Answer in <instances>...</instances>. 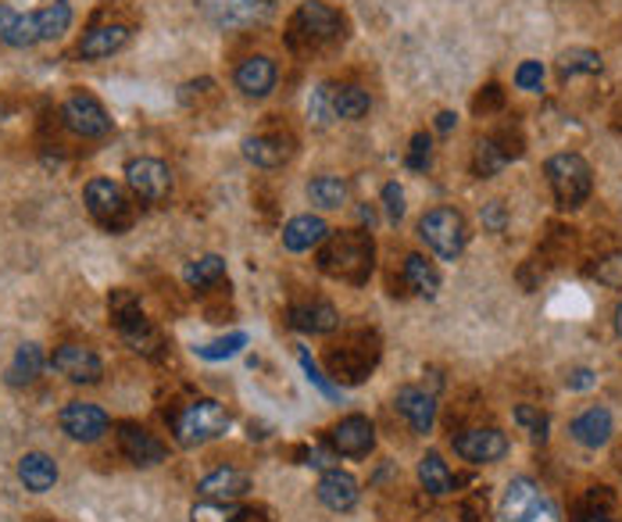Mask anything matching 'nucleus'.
I'll return each instance as SVG.
<instances>
[{
  "label": "nucleus",
  "instance_id": "obj_1",
  "mask_svg": "<svg viewBox=\"0 0 622 522\" xmlns=\"http://www.w3.org/2000/svg\"><path fill=\"white\" fill-rule=\"evenodd\" d=\"M376 265V244L372 233L365 229H347V233H329L319 251V269L326 276L340 279V283H369Z\"/></svg>",
  "mask_w": 622,
  "mask_h": 522
},
{
  "label": "nucleus",
  "instance_id": "obj_2",
  "mask_svg": "<svg viewBox=\"0 0 622 522\" xmlns=\"http://www.w3.org/2000/svg\"><path fill=\"white\" fill-rule=\"evenodd\" d=\"M72 26V8L65 0H54L40 11H15L11 4H0V43L8 47H36L47 40H58L61 33H68Z\"/></svg>",
  "mask_w": 622,
  "mask_h": 522
},
{
  "label": "nucleus",
  "instance_id": "obj_3",
  "mask_svg": "<svg viewBox=\"0 0 622 522\" xmlns=\"http://www.w3.org/2000/svg\"><path fill=\"white\" fill-rule=\"evenodd\" d=\"M344 29L347 22L337 8H329L326 0H304L294 11V18H290L287 43L297 54H319L344 40Z\"/></svg>",
  "mask_w": 622,
  "mask_h": 522
},
{
  "label": "nucleus",
  "instance_id": "obj_4",
  "mask_svg": "<svg viewBox=\"0 0 622 522\" xmlns=\"http://www.w3.org/2000/svg\"><path fill=\"white\" fill-rule=\"evenodd\" d=\"M380 361V336L372 330H355L347 333L340 344L326 351V366H329V380L337 386H355L369 380V372Z\"/></svg>",
  "mask_w": 622,
  "mask_h": 522
},
{
  "label": "nucleus",
  "instance_id": "obj_5",
  "mask_svg": "<svg viewBox=\"0 0 622 522\" xmlns=\"http://www.w3.org/2000/svg\"><path fill=\"white\" fill-rule=\"evenodd\" d=\"M107 315H112L118 336L126 340V344L137 351V355L157 358L162 336H157L154 322L148 319V315H143V305H140L137 290H126V287L112 290V294H107Z\"/></svg>",
  "mask_w": 622,
  "mask_h": 522
},
{
  "label": "nucleus",
  "instance_id": "obj_6",
  "mask_svg": "<svg viewBox=\"0 0 622 522\" xmlns=\"http://www.w3.org/2000/svg\"><path fill=\"white\" fill-rule=\"evenodd\" d=\"M544 173H547V183H551V193L562 212H576L591 201L594 173L580 154H555Z\"/></svg>",
  "mask_w": 622,
  "mask_h": 522
},
{
  "label": "nucleus",
  "instance_id": "obj_7",
  "mask_svg": "<svg viewBox=\"0 0 622 522\" xmlns=\"http://www.w3.org/2000/svg\"><path fill=\"white\" fill-rule=\"evenodd\" d=\"M229 430V411L212 397H198L173 416V433L182 447H201Z\"/></svg>",
  "mask_w": 622,
  "mask_h": 522
},
{
  "label": "nucleus",
  "instance_id": "obj_8",
  "mask_svg": "<svg viewBox=\"0 0 622 522\" xmlns=\"http://www.w3.org/2000/svg\"><path fill=\"white\" fill-rule=\"evenodd\" d=\"M82 201H87V212L93 215V222L104 226L107 233H126L132 226V204L126 198V190L112 183V179L104 176L90 179L87 190H82Z\"/></svg>",
  "mask_w": 622,
  "mask_h": 522
},
{
  "label": "nucleus",
  "instance_id": "obj_9",
  "mask_svg": "<svg viewBox=\"0 0 622 522\" xmlns=\"http://www.w3.org/2000/svg\"><path fill=\"white\" fill-rule=\"evenodd\" d=\"M419 237L426 240L436 258L455 262L469 244V226L455 208H433L419 218Z\"/></svg>",
  "mask_w": 622,
  "mask_h": 522
},
{
  "label": "nucleus",
  "instance_id": "obj_10",
  "mask_svg": "<svg viewBox=\"0 0 622 522\" xmlns=\"http://www.w3.org/2000/svg\"><path fill=\"white\" fill-rule=\"evenodd\" d=\"M502 519L505 522H562L558 505L547 497L530 476L511 480L502 497Z\"/></svg>",
  "mask_w": 622,
  "mask_h": 522
},
{
  "label": "nucleus",
  "instance_id": "obj_11",
  "mask_svg": "<svg viewBox=\"0 0 622 522\" xmlns=\"http://www.w3.org/2000/svg\"><path fill=\"white\" fill-rule=\"evenodd\" d=\"M61 123H65L76 137L82 140H101L112 132V118H107L104 104L97 101L93 93H72L65 104H61Z\"/></svg>",
  "mask_w": 622,
  "mask_h": 522
},
{
  "label": "nucleus",
  "instance_id": "obj_12",
  "mask_svg": "<svg viewBox=\"0 0 622 522\" xmlns=\"http://www.w3.org/2000/svg\"><path fill=\"white\" fill-rule=\"evenodd\" d=\"M204 18L218 29H247L272 15L276 0H198Z\"/></svg>",
  "mask_w": 622,
  "mask_h": 522
},
{
  "label": "nucleus",
  "instance_id": "obj_13",
  "mask_svg": "<svg viewBox=\"0 0 622 522\" xmlns=\"http://www.w3.org/2000/svg\"><path fill=\"white\" fill-rule=\"evenodd\" d=\"M126 183L140 201L162 204L168 201V193H173V173H168V165L157 162V157H132L126 165Z\"/></svg>",
  "mask_w": 622,
  "mask_h": 522
},
{
  "label": "nucleus",
  "instance_id": "obj_14",
  "mask_svg": "<svg viewBox=\"0 0 622 522\" xmlns=\"http://www.w3.org/2000/svg\"><path fill=\"white\" fill-rule=\"evenodd\" d=\"M51 369L58 375H65L68 383H79V386H93L104 380V361L97 351L82 347V344H61L51 358Z\"/></svg>",
  "mask_w": 622,
  "mask_h": 522
},
{
  "label": "nucleus",
  "instance_id": "obj_15",
  "mask_svg": "<svg viewBox=\"0 0 622 522\" xmlns=\"http://www.w3.org/2000/svg\"><path fill=\"white\" fill-rule=\"evenodd\" d=\"M58 426H61V433H65V436H72V441L93 444V441H101V436L107 433L112 419H107L104 408L87 405V400H68V405L61 408V416H58Z\"/></svg>",
  "mask_w": 622,
  "mask_h": 522
},
{
  "label": "nucleus",
  "instance_id": "obj_16",
  "mask_svg": "<svg viewBox=\"0 0 622 522\" xmlns=\"http://www.w3.org/2000/svg\"><path fill=\"white\" fill-rule=\"evenodd\" d=\"M118 451L126 455L137 469H154L165 461V444L157 441L151 430L137 426V422H118Z\"/></svg>",
  "mask_w": 622,
  "mask_h": 522
},
{
  "label": "nucleus",
  "instance_id": "obj_17",
  "mask_svg": "<svg viewBox=\"0 0 622 522\" xmlns=\"http://www.w3.org/2000/svg\"><path fill=\"white\" fill-rule=\"evenodd\" d=\"M455 451L472 466H491V461H502L508 455V436L494 426H475L455 436Z\"/></svg>",
  "mask_w": 622,
  "mask_h": 522
},
{
  "label": "nucleus",
  "instance_id": "obj_18",
  "mask_svg": "<svg viewBox=\"0 0 622 522\" xmlns=\"http://www.w3.org/2000/svg\"><path fill=\"white\" fill-rule=\"evenodd\" d=\"M329 447L344 458H369L376 447V426L365 416H347L329 430Z\"/></svg>",
  "mask_w": 622,
  "mask_h": 522
},
{
  "label": "nucleus",
  "instance_id": "obj_19",
  "mask_svg": "<svg viewBox=\"0 0 622 522\" xmlns=\"http://www.w3.org/2000/svg\"><path fill=\"white\" fill-rule=\"evenodd\" d=\"M315 494H319V501L329 508V512H351V508L358 505V497H361L358 480L344 469H326L319 487H315Z\"/></svg>",
  "mask_w": 622,
  "mask_h": 522
},
{
  "label": "nucleus",
  "instance_id": "obj_20",
  "mask_svg": "<svg viewBox=\"0 0 622 522\" xmlns=\"http://www.w3.org/2000/svg\"><path fill=\"white\" fill-rule=\"evenodd\" d=\"M287 322L301 333L326 336L340 326V311L329 301H304V305H294L287 311Z\"/></svg>",
  "mask_w": 622,
  "mask_h": 522
},
{
  "label": "nucleus",
  "instance_id": "obj_21",
  "mask_svg": "<svg viewBox=\"0 0 622 522\" xmlns=\"http://www.w3.org/2000/svg\"><path fill=\"white\" fill-rule=\"evenodd\" d=\"M243 157L258 168H283L294 157V140L279 137V132H265V137L243 140Z\"/></svg>",
  "mask_w": 622,
  "mask_h": 522
},
{
  "label": "nucleus",
  "instance_id": "obj_22",
  "mask_svg": "<svg viewBox=\"0 0 622 522\" xmlns=\"http://www.w3.org/2000/svg\"><path fill=\"white\" fill-rule=\"evenodd\" d=\"M247 491H251V476L233 469V466L207 472V476L198 483V494L204 497V501H237V497H243Z\"/></svg>",
  "mask_w": 622,
  "mask_h": 522
},
{
  "label": "nucleus",
  "instance_id": "obj_23",
  "mask_svg": "<svg viewBox=\"0 0 622 522\" xmlns=\"http://www.w3.org/2000/svg\"><path fill=\"white\" fill-rule=\"evenodd\" d=\"M394 405H397L401 416L408 419V426L415 433L426 436V433L433 430V422H436V400H433V394L419 391V386H401L397 397H394Z\"/></svg>",
  "mask_w": 622,
  "mask_h": 522
},
{
  "label": "nucleus",
  "instance_id": "obj_24",
  "mask_svg": "<svg viewBox=\"0 0 622 522\" xmlns=\"http://www.w3.org/2000/svg\"><path fill=\"white\" fill-rule=\"evenodd\" d=\"M237 90L247 93V97H268L276 90V65L272 58H243V62L237 65Z\"/></svg>",
  "mask_w": 622,
  "mask_h": 522
},
{
  "label": "nucleus",
  "instance_id": "obj_25",
  "mask_svg": "<svg viewBox=\"0 0 622 522\" xmlns=\"http://www.w3.org/2000/svg\"><path fill=\"white\" fill-rule=\"evenodd\" d=\"M129 43V26H97L79 40L82 62H101V58L118 54Z\"/></svg>",
  "mask_w": 622,
  "mask_h": 522
},
{
  "label": "nucleus",
  "instance_id": "obj_26",
  "mask_svg": "<svg viewBox=\"0 0 622 522\" xmlns=\"http://www.w3.org/2000/svg\"><path fill=\"white\" fill-rule=\"evenodd\" d=\"M572 441L583 444V447H605L612 441V411L608 408H587L583 416L572 419Z\"/></svg>",
  "mask_w": 622,
  "mask_h": 522
},
{
  "label": "nucleus",
  "instance_id": "obj_27",
  "mask_svg": "<svg viewBox=\"0 0 622 522\" xmlns=\"http://www.w3.org/2000/svg\"><path fill=\"white\" fill-rule=\"evenodd\" d=\"M326 237H329V226L322 222L319 215H297L283 226V247L294 251V254L319 247Z\"/></svg>",
  "mask_w": 622,
  "mask_h": 522
},
{
  "label": "nucleus",
  "instance_id": "obj_28",
  "mask_svg": "<svg viewBox=\"0 0 622 522\" xmlns=\"http://www.w3.org/2000/svg\"><path fill=\"white\" fill-rule=\"evenodd\" d=\"M18 480H22V487L33 491V494L54 491V483H58V466H54V458H51V455H43V451L22 455V458H18Z\"/></svg>",
  "mask_w": 622,
  "mask_h": 522
},
{
  "label": "nucleus",
  "instance_id": "obj_29",
  "mask_svg": "<svg viewBox=\"0 0 622 522\" xmlns=\"http://www.w3.org/2000/svg\"><path fill=\"white\" fill-rule=\"evenodd\" d=\"M190 522H268L262 508H240L233 501H204L193 505Z\"/></svg>",
  "mask_w": 622,
  "mask_h": 522
},
{
  "label": "nucleus",
  "instance_id": "obj_30",
  "mask_svg": "<svg viewBox=\"0 0 622 522\" xmlns=\"http://www.w3.org/2000/svg\"><path fill=\"white\" fill-rule=\"evenodd\" d=\"M43 369H47L43 347H40V344H22V347L15 351V361L8 366V383H11V386H26V383H33Z\"/></svg>",
  "mask_w": 622,
  "mask_h": 522
},
{
  "label": "nucleus",
  "instance_id": "obj_31",
  "mask_svg": "<svg viewBox=\"0 0 622 522\" xmlns=\"http://www.w3.org/2000/svg\"><path fill=\"white\" fill-rule=\"evenodd\" d=\"M190 290H198V294H207L212 287H218L226 279V258H218V254H204V258L190 262L187 272H182Z\"/></svg>",
  "mask_w": 622,
  "mask_h": 522
},
{
  "label": "nucleus",
  "instance_id": "obj_32",
  "mask_svg": "<svg viewBox=\"0 0 622 522\" xmlns=\"http://www.w3.org/2000/svg\"><path fill=\"white\" fill-rule=\"evenodd\" d=\"M405 283L411 287V294H419V297L441 294V272H436L433 262H426L422 254H408L405 258Z\"/></svg>",
  "mask_w": 622,
  "mask_h": 522
},
{
  "label": "nucleus",
  "instance_id": "obj_33",
  "mask_svg": "<svg viewBox=\"0 0 622 522\" xmlns=\"http://www.w3.org/2000/svg\"><path fill=\"white\" fill-rule=\"evenodd\" d=\"M419 483L426 487V494H436V497H444L455 491V472L447 469V461L430 451V455H422L419 461Z\"/></svg>",
  "mask_w": 622,
  "mask_h": 522
},
{
  "label": "nucleus",
  "instance_id": "obj_34",
  "mask_svg": "<svg viewBox=\"0 0 622 522\" xmlns=\"http://www.w3.org/2000/svg\"><path fill=\"white\" fill-rule=\"evenodd\" d=\"M308 198L312 204H319V208L333 212V208H344L347 204V183L340 176H319L308 183Z\"/></svg>",
  "mask_w": 622,
  "mask_h": 522
},
{
  "label": "nucleus",
  "instance_id": "obj_35",
  "mask_svg": "<svg viewBox=\"0 0 622 522\" xmlns=\"http://www.w3.org/2000/svg\"><path fill=\"white\" fill-rule=\"evenodd\" d=\"M369 93L361 87H333V118H344V123H355V118L369 115Z\"/></svg>",
  "mask_w": 622,
  "mask_h": 522
},
{
  "label": "nucleus",
  "instance_id": "obj_36",
  "mask_svg": "<svg viewBox=\"0 0 622 522\" xmlns=\"http://www.w3.org/2000/svg\"><path fill=\"white\" fill-rule=\"evenodd\" d=\"M601 72V54L587 51V47H572L562 58H558V76L572 79V76H597Z\"/></svg>",
  "mask_w": 622,
  "mask_h": 522
},
{
  "label": "nucleus",
  "instance_id": "obj_37",
  "mask_svg": "<svg viewBox=\"0 0 622 522\" xmlns=\"http://www.w3.org/2000/svg\"><path fill=\"white\" fill-rule=\"evenodd\" d=\"M508 165V154L502 151V143H497L494 137H486L475 143V157H472V173L480 176V179H491L497 176L502 168Z\"/></svg>",
  "mask_w": 622,
  "mask_h": 522
},
{
  "label": "nucleus",
  "instance_id": "obj_38",
  "mask_svg": "<svg viewBox=\"0 0 622 522\" xmlns=\"http://www.w3.org/2000/svg\"><path fill=\"white\" fill-rule=\"evenodd\" d=\"M297 361H301V369H304V380H308L315 391H319L322 397H329V400H340V394H344V386H337L329 375L315 366V358L308 355V347H297Z\"/></svg>",
  "mask_w": 622,
  "mask_h": 522
},
{
  "label": "nucleus",
  "instance_id": "obj_39",
  "mask_svg": "<svg viewBox=\"0 0 622 522\" xmlns=\"http://www.w3.org/2000/svg\"><path fill=\"white\" fill-rule=\"evenodd\" d=\"M243 347H247V333H229V336H223V340H212V344H201L198 355H201L204 361H223V358L240 355Z\"/></svg>",
  "mask_w": 622,
  "mask_h": 522
},
{
  "label": "nucleus",
  "instance_id": "obj_40",
  "mask_svg": "<svg viewBox=\"0 0 622 522\" xmlns=\"http://www.w3.org/2000/svg\"><path fill=\"white\" fill-rule=\"evenodd\" d=\"M516 422L530 433V441H536V444H544L547 441V430H551V419H547L544 411L533 408V405H519L516 408Z\"/></svg>",
  "mask_w": 622,
  "mask_h": 522
},
{
  "label": "nucleus",
  "instance_id": "obj_41",
  "mask_svg": "<svg viewBox=\"0 0 622 522\" xmlns=\"http://www.w3.org/2000/svg\"><path fill=\"white\" fill-rule=\"evenodd\" d=\"M430 165H433V140L426 137V132H415L408 148V168L411 173H426Z\"/></svg>",
  "mask_w": 622,
  "mask_h": 522
},
{
  "label": "nucleus",
  "instance_id": "obj_42",
  "mask_svg": "<svg viewBox=\"0 0 622 522\" xmlns=\"http://www.w3.org/2000/svg\"><path fill=\"white\" fill-rule=\"evenodd\" d=\"M308 115H312L319 126L333 123V87H319V90L312 93V101H308Z\"/></svg>",
  "mask_w": 622,
  "mask_h": 522
},
{
  "label": "nucleus",
  "instance_id": "obj_43",
  "mask_svg": "<svg viewBox=\"0 0 622 522\" xmlns=\"http://www.w3.org/2000/svg\"><path fill=\"white\" fill-rule=\"evenodd\" d=\"M472 107H475V115L502 112V107H505V90L497 87V82H491V87H483V90H480V97H475V101H472Z\"/></svg>",
  "mask_w": 622,
  "mask_h": 522
},
{
  "label": "nucleus",
  "instance_id": "obj_44",
  "mask_svg": "<svg viewBox=\"0 0 622 522\" xmlns=\"http://www.w3.org/2000/svg\"><path fill=\"white\" fill-rule=\"evenodd\" d=\"M383 212H386V218L390 222H401L405 218V190H401L397 183H386L383 187Z\"/></svg>",
  "mask_w": 622,
  "mask_h": 522
},
{
  "label": "nucleus",
  "instance_id": "obj_45",
  "mask_svg": "<svg viewBox=\"0 0 622 522\" xmlns=\"http://www.w3.org/2000/svg\"><path fill=\"white\" fill-rule=\"evenodd\" d=\"M541 82H544V65L541 62H522L516 68V87L519 90H541Z\"/></svg>",
  "mask_w": 622,
  "mask_h": 522
},
{
  "label": "nucleus",
  "instance_id": "obj_46",
  "mask_svg": "<svg viewBox=\"0 0 622 522\" xmlns=\"http://www.w3.org/2000/svg\"><path fill=\"white\" fill-rule=\"evenodd\" d=\"M505 222H508V212H505V204H502V201L483 204V226L491 229V233H502Z\"/></svg>",
  "mask_w": 622,
  "mask_h": 522
},
{
  "label": "nucleus",
  "instance_id": "obj_47",
  "mask_svg": "<svg viewBox=\"0 0 622 522\" xmlns=\"http://www.w3.org/2000/svg\"><path fill=\"white\" fill-rule=\"evenodd\" d=\"M597 279L608 287H622V254H612V258L601 262V269H597Z\"/></svg>",
  "mask_w": 622,
  "mask_h": 522
},
{
  "label": "nucleus",
  "instance_id": "obj_48",
  "mask_svg": "<svg viewBox=\"0 0 622 522\" xmlns=\"http://www.w3.org/2000/svg\"><path fill=\"white\" fill-rule=\"evenodd\" d=\"M587 508L591 512H612L615 508V494L608 487H591L587 491Z\"/></svg>",
  "mask_w": 622,
  "mask_h": 522
},
{
  "label": "nucleus",
  "instance_id": "obj_49",
  "mask_svg": "<svg viewBox=\"0 0 622 522\" xmlns=\"http://www.w3.org/2000/svg\"><path fill=\"white\" fill-rule=\"evenodd\" d=\"M594 383H597V375H594L591 369H572V372L566 375V386H569V391H591Z\"/></svg>",
  "mask_w": 622,
  "mask_h": 522
},
{
  "label": "nucleus",
  "instance_id": "obj_50",
  "mask_svg": "<svg viewBox=\"0 0 622 522\" xmlns=\"http://www.w3.org/2000/svg\"><path fill=\"white\" fill-rule=\"evenodd\" d=\"M572 522H619V519H612L608 512H591V508H587V512H580Z\"/></svg>",
  "mask_w": 622,
  "mask_h": 522
},
{
  "label": "nucleus",
  "instance_id": "obj_51",
  "mask_svg": "<svg viewBox=\"0 0 622 522\" xmlns=\"http://www.w3.org/2000/svg\"><path fill=\"white\" fill-rule=\"evenodd\" d=\"M455 123H458L455 112H441V115H436V129H441V132H450V129H455Z\"/></svg>",
  "mask_w": 622,
  "mask_h": 522
},
{
  "label": "nucleus",
  "instance_id": "obj_52",
  "mask_svg": "<svg viewBox=\"0 0 622 522\" xmlns=\"http://www.w3.org/2000/svg\"><path fill=\"white\" fill-rule=\"evenodd\" d=\"M615 333L622 336V305L615 308Z\"/></svg>",
  "mask_w": 622,
  "mask_h": 522
}]
</instances>
